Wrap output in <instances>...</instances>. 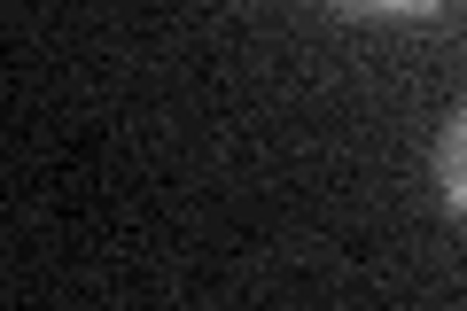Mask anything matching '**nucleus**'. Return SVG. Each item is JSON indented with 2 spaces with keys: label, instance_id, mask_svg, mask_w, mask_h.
Wrapping results in <instances>:
<instances>
[{
  "label": "nucleus",
  "instance_id": "1",
  "mask_svg": "<svg viewBox=\"0 0 467 311\" xmlns=\"http://www.w3.org/2000/svg\"><path fill=\"white\" fill-rule=\"evenodd\" d=\"M436 187H444V211L467 218V101L451 109V125H444V148H436Z\"/></svg>",
  "mask_w": 467,
  "mask_h": 311
},
{
  "label": "nucleus",
  "instance_id": "2",
  "mask_svg": "<svg viewBox=\"0 0 467 311\" xmlns=\"http://www.w3.org/2000/svg\"><path fill=\"white\" fill-rule=\"evenodd\" d=\"M335 8H350V16H429L444 0H335Z\"/></svg>",
  "mask_w": 467,
  "mask_h": 311
}]
</instances>
